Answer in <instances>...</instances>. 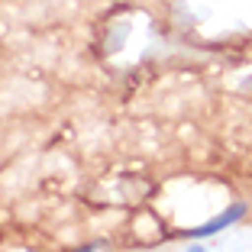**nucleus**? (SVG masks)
Instances as JSON below:
<instances>
[{
    "label": "nucleus",
    "instance_id": "obj_1",
    "mask_svg": "<svg viewBox=\"0 0 252 252\" xmlns=\"http://www.w3.org/2000/svg\"><path fill=\"white\" fill-rule=\"evenodd\" d=\"M246 204L243 200H236V204H230L226 210H220L217 217H210L207 223H200V226H194V230H185V236L188 239H207V236H214V233H223L226 226H233V223H239L246 217Z\"/></svg>",
    "mask_w": 252,
    "mask_h": 252
},
{
    "label": "nucleus",
    "instance_id": "obj_2",
    "mask_svg": "<svg viewBox=\"0 0 252 252\" xmlns=\"http://www.w3.org/2000/svg\"><path fill=\"white\" fill-rule=\"evenodd\" d=\"M107 249H110V243H107V239H91V243L74 246V249H65V252H107Z\"/></svg>",
    "mask_w": 252,
    "mask_h": 252
},
{
    "label": "nucleus",
    "instance_id": "obj_3",
    "mask_svg": "<svg viewBox=\"0 0 252 252\" xmlns=\"http://www.w3.org/2000/svg\"><path fill=\"white\" fill-rule=\"evenodd\" d=\"M188 252H207V249H204V246H191V249H188Z\"/></svg>",
    "mask_w": 252,
    "mask_h": 252
}]
</instances>
